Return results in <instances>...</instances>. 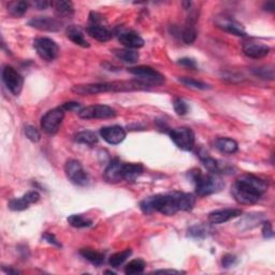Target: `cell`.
<instances>
[{
  "label": "cell",
  "instance_id": "cell-4",
  "mask_svg": "<svg viewBox=\"0 0 275 275\" xmlns=\"http://www.w3.org/2000/svg\"><path fill=\"white\" fill-rule=\"evenodd\" d=\"M189 175L192 176L195 183L196 193L201 197L221 192L225 186L224 181L218 176V174H202L200 170H193L189 172Z\"/></svg>",
  "mask_w": 275,
  "mask_h": 275
},
{
  "label": "cell",
  "instance_id": "cell-30",
  "mask_svg": "<svg viewBox=\"0 0 275 275\" xmlns=\"http://www.w3.org/2000/svg\"><path fill=\"white\" fill-rule=\"evenodd\" d=\"M28 2L26 1H13L10 2L8 5V11L14 17H22L27 12Z\"/></svg>",
  "mask_w": 275,
  "mask_h": 275
},
{
  "label": "cell",
  "instance_id": "cell-1",
  "mask_svg": "<svg viewBox=\"0 0 275 275\" xmlns=\"http://www.w3.org/2000/svg\"><path fill=\"white\" fill-rule=\"evenodd\" d=\"M268 190L267 182L253 174L241 175L236 181L231 194L241 204L257 203Z\"/></svg>",
  "mask_w": 275,
  "mask_h": 275
},
{
  "label": "cell",
  "instance_id": "cell-19",
  "mask_svg": "<svg viewBox=\"0 0 275 275\" xmlns=\"http://www.w3.org/2000/svg\"><path fill=\"white\" fill-rule=\"evenodd\" d=\"M86 31L91 38L99 42H107L112 39L113 33L103 23L100 24H89L86 28Z\"/></svg>",
  "mask_w": 275,
  "mask_h": 275
},
{
  "label": "cell",
  "instance_id": "cell-47",
  "mask_svg": "<svg viewBox=\"0 0 275 275\" xmlns=\"http://www.w3.org/2000/svg\"><path fill=\"white\" fill-rule=\"evenodd\" d=\"M264 8H266L265 10H267V11L273 12V11H274V9H275L274 2H273V1H269V2H267V3H265V5H264Z\"/></svg>",
  "mask_w": 275,
  "mask_h": 275
},
{
  "label": "cell",
  "instance_id": "cell-45",
  "mask_svg": "<svg viewBox=\"0 0 275 275\" xmlns=\"http://www.w3.org/2000/svg\"><path fill=\"white\" fill-rule=\"evenodd\" d=\"M32 5L36 6L38 10H45L48 5H51V2L46 0H38V1L32 2Z\"/></svg>",
  "mask_w": 275,
  "mask_h": 275
},
{
  "label": "cell",
  "instance_id": "cell-21",
  "mask_svg": "<svg viewBox=\"0 0 275 275\" xmlns=\"http://www.w3.org/2000/svg\"><path fill=\"white\" fill-rule=\"evenodd\" d=\"M67 37L71 40L73 43L82 47H89V43L84 37V31L79 25H70L67 27L66 30Z\"/></svg>",
  "mask_w": 275,
  "mask_h": 275
},
{
  "label": "cell",
  "instance_id": "cell-39",
  "mask_svg": "<svg viewBox=\"0 0 275 275\" xmlns=\"http://www.w3.org/2000/svg\"><path fill=\"white\" fill-rule=\"evenodd\" d=\"M25 135L28 139L31 141V142H34V143L39 142L40 139H41V135H40L39 130L36 128V127H33V126H27L26 127Z\"/></svg>",
  "mask_w": 275,
  "mask_h": 275
},
{
  "label": "cell",
  "instance_id": "cell-32",
  "mask_svg": "<svg viewBox=\"0 0 275 275\" xmlns=\"http://www.w3.org/2000/svg\"><path fill=\"white\" fill-rule=\"evenodd\" d=\"M75 141L77 143L86 144V145H94L98 142V137L93 131H81L75 135Z\"/></svg>",
  "mask_w": 275,
  "mask_h": 275
},
{
  "label": "cell",
  "instance_id": "cell-25",
  "mask_svg": "<svg viewBox=\"0 0 275 275\" xmlns=\"http://www.w3.org/2000/svg\"><path fill=\"white\" fill-rule=\"evenodd\" d=\"M144 172L141 164H124V181L135 182Z\"/></svg>",
  "mask_w": 275,
  "mask_h": 275
},
{
  "label": "cell",
  "instance_id": "cell-13",
  "mask_svg": "<svg viewBox=\"0 0 275 275\" xmlns=\"http://www.w3.org/2000/svg\"><path fill=\"white\" fill-rule=\"evenodd\" d=\"M215 24L218 28H221L222 30L227 31L231 34H235L238 37H244L246 36V31L241 23L237 22L236 19L231 18L230 16H217L215 19Z\"/></svg>",
  "mask_w": 275,
  "mask_h": 275
},
{
  "label": "cell",
  "instance_id": "cell-11",
  "mask_svg": "<svg viewBox=\"0 0 275 275\" xmlns=\"http://www.w3.org/2000/svg\"><path fill=\"white\" fill-rule=\"evenodd\" d=\"M116 115L114 109L109 105H89V107L83 108L79 112V116L83 119H95V118H112Z\"/></svg>",
  "mask_w": 275,
  "mask_h": 275
},
{
  "label": "cell",
  "instance_id": "cell-23",
  "mask_svg": "<svg viewBox=\"0 0 275 275\" xmlns=\"http://www.w3.org/2000/svg\"><path fill=\"white\" fill-rule=\"evenodd\" d=\"M215 147L223 154L232 155L238 152L239 145L237 141L230 138H218L215 141Z\"/></svg>",
  "mask_w": 275,
  "mask_h": 275
},
{
  "label": "cell",
  "instance_id": "cell-22",
  "mask_svg": "<svg viewBox=\"0 0 275 275\" xmlns=\"http://www.w3.org/2000/svg\"><path fill=\"white\" fill-rule=\"evenodd\" d=\"M51 6L58 17H70L74 14V6L71 1L56 0V1L51 2Z\"/></svg>",
  "mask_w": 275,
  "mask_h": 275
},
{
  "label": "cell",
  "instance_id": "cell-40",
  "mask_svg": "<svg viewBox=\"0 0 275 275\" xmlns=\"http://www.w3.org/2000/svg\"><path fill=\"white\" fill-rule=\"evenodd\" d=\"M236 263H237V257L235 255H231V254H227V255H225L222 259V265L224 268H226V269L235 266Z\"/></svg>",
  "mask_w": 275,
  "mask_h": 275
},
{
  "label": "cell",
  "instance_id": "cell-29",
  "mask_svg": "<svg viewBox=\"0 0 275 275\" xmlns=\"http://www.w3.org/2000/svg\"><path fill=\"white\" fill-rule=\"evenodd\" d=\"M178 199H179V208L180 211H184V212H189L195 207L196 198L192 194H185V193H178Z\"/></svg>",
  "mask_w": 275,
  "mask_h": 275
},
{
  "label": "cell",
  "instance_id": "cell-42",
  "mask_svg": "<svg viewBox=\"0 0 275 275\" xmlns=\"http://www.w3.org/2000/svg\"><path fill=\"white\" fill-rule=\"evenodd\" d=\"M61 108L65 111H76L77 113H79L82 110L81 104L77 103V102H74V101L65 102L61 105Z\"/></svg>",
  "mask_w": 275,
  "mask_h": 275
},
{
  "label": "cell",
  "instance_id": "cell-2",
  "mask_svg": "<svg viewBox=\"0 0 275 275\" xmlns=\"http://www.w3.org/2000/svg\"><path fill=\"white\" fill-rule=\"evenodd\" d=\"M147 86L138 80L131 81H117V82H105L85 84V85H75L72 87V91L77 95H96L100 93H116V91H132V90H144Z\"/></svg>",
  "mask_w": 275,
  "mask_h": 275
},
{
  "label": "cell",
  "instance_id": "cell-28",
  "mask_svg": "<svg viewBox=\"0 0 275 275\" xmlns=\"http://www.w3.org/2000/svg\"><path fill=\"white\" fill-rule=\"evenodd\" d=\"M116 57L127 63H136L138 62L140 55L137 51L130 50V48H125V50H114L113 51Z\"/></svg>",
  "mask_w": 275,
  "mask_h": 275
},
{
  "label": "cell",
  "instance_id": "cell-46",
  "mask_svg": "<svg viewBox=\"0 0 275 275\" xmlns=\"http://www.w3.org/2000/svg\"><path fill=\"white\" fill-rule=\"evenodd\" d=\"M153 273H156V274H181L183 272L176 271V270H158V271H154Z\"/></svg>",
  "mask_w": 275,
  "mask_h": 275
},
{
  "label": "cell",
  "instance_id": "cell-9",
  "mask_svg": "<svg viewBox=\"0 0 275 275\" xmlns=\"http://www.w3.org/2000/svg\"><path fill=\"white\" fill-rule=\"evenodd\" d=\"M170 137L175 145L183 151H192L195 145V133L188 127H179L171 130Z\"/></svg>",
  "mask_w": 275,
  "mask_h": 275
},
{
  "label": "cell",
  "instance_id": "cell-15",
  "mask_svg": "<svg viewBox=\"0 0 275 275\" xmlns=\"http://www.w3.org/2000/svg\"><path fill=\"white\" fill-rule=\"evenodd\" d=\"M100 136L109 144L117 145L125 140L126 131L121 126H110L104 127V128L100 130Z\"/></svg>",
  "mask_w": 275,
  "mask_h": 275
},
{
  "label": "cell",
  "instance_id": "cell-43",
  "mask_svg": "<svg viewBox=\"0 0 275 275\" xmlns=\"http://www.w3.org/2000/svg\"><path fill=\"white\" fill-rule=\"evenodd\" d=\"M43 239L45 240L47 243H50L54 246H57V248H61V244L59 243L58 240L56 239V237L54 235L50 234V232H45V234L43 235Z\"/></svg>",
  "mask_w": 275,
  "mask_h": 275
},
{
  "label": "cell",
  "instance_id": "cell-34",
  "mask_svg": "<svg viewBox=\"0 0 275 275\" xmlns=\"http://www.w3.org/2000/svg\"><path fill=\"white\" fill-rule=\"evenodd\" d=\"M211 234V229L206 225H196L188 229V235L196 239L207 238Z\"/></svg>",
  "mask_w": 275,
  "mask_h": 275
},
{
  "label": "cell",
  "instance_id": "cell-17",
  "mask_svg": "<svg viewBox=\"0 0 275 275\" xmlns=\"http://www.w3.org/2000/svg\"><path fill=\"white\" fill-rule=\"evenodd\" d=\"M242 215V211L239 209H224V210H217L214 212H211L209 214V222L211 224H224L227 223L231 220H234L236 217H239Z\"/></svg>",
  "mask_w": 275,
  "mask_h": 275
},
{
  "label": "cell",
  "instance_id": "cell-31",
  "mask_svg": "<svg viewBox=\"0 0 275 275\" xmlns=\"http://www.w3.org/2000/svg\"><path fill=\"white\" fill-rule=\"evenodd\" d=\"M132 254V251L130 249H127L125 251H122V252H118L116 254H114V255H112L110 257V260H109V264L111 267L113 268H118L121 267L127 259H128Z\"/></svg>",
  "mask_w": 275,
  "mask_h": 275
},
{
  "label": "cell",
  "instance_id": "cell-8",
  "mask_svg": "<svg viewBox=\"0 0 275 275\" xmlns=\"http://www.w3.org/2000/svg\"><path fill=\"white\" fill-rule=\"evenodd\" d=\"M33 47L39 57L46 61H52L58 56L59 47L56 42L50 38H38L33 41Z\"/></svg>",
  "mask_w": 275,
  "mask_h": 275
},
{
  "label": "cell",
  "instance_id": "cell-5",
  "mask_svg": "<svg viewBox=\"0 0 275 275\" xmlns=\"http://www.w3.org/2000/svg\"><path fill=\"white\" fill-rule=\"evenodd\" d=\"M128 72L137 76V80L147 87L159 86L165 83V76L150 66H138L129 68Z\"/></svg>",
  "mask_w": 275,
  "mask_h": 275
},
{
  "label": "cell",
  "instance_id": "cell-38",
  "mask_svg": "<svg viewBox=\"0 0 275 275\" xmlns=\"http://www.w3.org/2000/svg\"><path fill=\"white\" fill-rule=\"evenodd\" d=\"M173 107H174V111L176 112V114L178 115L187 114L188 105L184 100L181 99V98H176L173 102Z\"/></svg>",
  "mask_w": 275,
  "mask_h": 275
},
{
  "label": "cell",
  "instance_id": "cell-41",
  "mask_svg": "<svg viewBox=\"0 0 275 275\" xmlns=\"http://www.w3.org/2000/svg\"><path fill=\"white\" fill-rule=\"evenodd\" d=\"M263 235L265 239H272L274 236V231L271 222H265L263 225Z\"/></svg>",
  "mask_w": 275,
  "mask_h": 275
},
{
  "label": "cell",
  "instance_id": "cell-20",
  "mask_svg": "<svg viewBox=\"0 0 275 275\" xmlns=\"http://www.w3.org/2000/svg\"><path fill=\"white\" fill-rule=\"evenodd\" d=\"M118 40L124 46L130 48V50L140 48L144 45V40L141 38L139 33L135 31H124L119 33Z\"/></svg>",
  "mask_w": 275,
  "mask_h": 275
},
{
  "label": "cell",
  "instance_id": "cell-26",
  "mask_svg": "<svg viewBox=\"0 0 275 275\" xmlns=\"http://www.w3.org/2000/svg\"><path fill=\"white\" fill-rule=\"evenodd\" d=\"M200 158H201V161L203 163L204 167L208 169L210 173L220 174L223 171H226V169L221 161H218L217 159H214L211 156H209L208 154H204L203 156H200Z\"/></svg>",
  "mask_w": 275,
  "mask_h": 275
},
{
  "label": "cell",
  "instance_id": "cell-14",
  "mask_svg": "<svg viewBox=\"0 0 275 275\" xmlns=\"http://www.w3.org/2000/svg\"><path fill=\"white\" fill-rule=\"evenodd\" d=\"M243 53L251 58H264L267 55H269L271 52V48L269 45H267L262 42L257 41H245L242 46Z\"/></svg>",
  "mask_w": 275,
  "mask_h": 275
},
{
  "label": "cell",
  "instance_id": "cell-24",
  "mask_svg": "<svg viewBox=\"0 0 275 275\" xmlns=\"http://www.w3.org/2000/svg\"><path fill=\"white\" fill-rule=\"evenodd\" d=\"M196 18L194 16H188L186 25L182 31V39L186 44H193L197 39V30H196Z\"/></svg>",
  "mask_w": 275,
  "mask_h": 275
},
{
  "label": "cell",
  "instance_id": "cell-6",
  "mask_svg": "<svg viewBox=\"0 0 275 275\" xmlns=\"http://www.w3.org/2000/svg\"><path fill=\"white\" fill-rule=\"evenodd\" d=\"M67 178L77 186H87L89 184V175L76 159H69L65 165Z\"/></svg>",
  "mask_w": 275,
  "mask_h": 275
},
{
  "label": "cell",
  "instance_id": "cell-10",
  "mask_svg": "<svg viewBox=\"0 0 275 275\" xmlns=\"http://www.w3.org/2000/svg\"><path fill=\"white\" fill-rule=\"evenodd\" d=\"M2 81L6 88H8L14 96H18L22 93L24 79L23 76L20 75V73L17 72L13 67L5 66L2 69Z\"/></svg>",
  "mask_w": 275,
  "mask_h": 275
},
{
  "label": "cell",
  "instance_id": "cell-35",
  "mask_svg": "<svg viewBox=\"0 0 275 275\" xmlns=\"http://www.w3.org/2000/svg\"><path fill=\"white\" fill-rule=\"evenodd\" d=\"M145 269V263L141 259H135L126 266L125 273L127 275H133V274H140L142 273Z\"/></svg>",
  "mask_w": 275,
  "mask_h": 275
},
{
  "label": "cell",
  "instance_id": "cell-3",
  "mask_svg": "<svg viewBox=\"0 0 275 275\" xmlns=\"http://www.w3.org/2000/svg\"><path fill=\"white\" fill-rule=\"evenodd\" d=\"M140 208L145 214H151L156 211L164 215H174L180 211L178 193L149 197L140 203Z\"/></svg>",
  "mask_w": 275,
  "mask_h": 275
},
{
  "label": "cell",
  "instance_id": "cell-18",
  "mask_svg": "<svg viewBox=\"0 0 275 275\" xmlns=\"http://www.w3.org/2000/svg\"><path fill=\"white\" fill-rule=\"evenodd\" d=\"M40 200V195L32 190L17 199H12L9 202V209L12 211H24L29 208L30 204L36 203Z\"/></svg>",
  "mask_w": 275,
  "mask_h": 275
},
{
  "label": "cell",
  "instance_id": "cell-7",
  "mask_svg": "<svg viewBox=\"0 0 275 275\" xmlns=\"http://www.w3.org/2000/svg\"><path fill=\"white\" fill-rule=\"evenodd\" d=\"M65 117V110L61 107L46 112L41 119V127L47 135H55L59 130V127Z\"/></svg>",
  "mask_w": 275,
  "mask_h": 275
},
{
  "label": "cell",
  "instance_id": "cell-27",
  "mask_svg": "<svg viewBox=\"0 0 275 275\" xmlns=\"http://www.w3.org/2000/svg\"><path fill=\"white\" fill-rule=\"evenodd\" d=\"M80 254L83 258H85L89 263H91L95 266H100L104 262V254L95 250L82 249L80 251Z\"/></svg>",
  "mask_w": 275,
  "mask_h": 275
},
{
  "label": "cell",
  "instance_id": "cell-33",
  "mask_svg": "<svg viewBox=\"0 0 275 275\" xmlns=\"http://www.w3.org/2000/svg\"><path fill=\"white\" fill-rule=\"evenodd\" d=\"M68 223L74 228H85L93 224V221L81 214H73L68 217Z\"/></svg>",
  "mask_w": 275,
  "mask_h": 275
},
{
  "label": "cell",
  "instance_id": "cell-37",
  "mask_svg": "<svg viewBox=\"0 0 275 275\" xmlns=\"http://www.w3.org/2000/svg\"><path fill=\"white\" fill-rule=\"evenodd\" d=\"M253 73L263 80L272 81L274 79V69L272 66H265V67L256 68L253 70Z\"/></svg>",
  "mask_w": 275,
  "mask_h": 275
},
{
  "label": "cell",
  "instance_id": "cell-44",
  "mask_svg": "<svg viewBox=\"0 0 275 275\" xmlns=\"http://www.w3.org/2000/svg\"><path fill=\"white\" fill-rule=\"evenodd\" d=\"M179 63H180L181 66H184V67L189 68V69H196V68H197V63H196V61H195L194 59H192V58H187V57H185V58H181V59L179 60Z\"/></svg>",
  "mask_w": 275,
  "mask_h": 275
},
{
  "label": "cell",
  "instance_id": "cell-16",
  "mask_svg": "<svg viewBox=\"0 0 275 275\" xmlns=\"http://www.w3.org/2000/svg\"><path fill=\"white\" fill-rule=\"evenodd\" d=\"M104 180L111 184L124 181V163L119 159L112 160L104 171Z\"/></svg>",
  "mask_w": 275,
  "mask_h": 275
},
{
  "label": "cell",
  "instance_id": "cell-12",
  "mask_svg": "<svg viewBox=\"0 0 275 275\" xmlns=\"http://www.w3.org/2000/svg\"><path fill=\"white\" fill-rule=\"evenodd\" d=\"M28 25L41 31L56 32L61 29L62 24L57 18L50 17V16H37V17H32L29 22H28Z\"/></svg>",
  "mask_w": 275,
  "mask_h": 275
},
{
  "label": "cell",
  "instance_id": "cell-36",
  "mask_svg": "<svg viewBox=\"0 0 275 275\" xmlns=\"http://www.w3.org/2000/svg\"><path fill=\"white\" fill-rule=\"evenodd\" d=\"M179 81L182 84H184L185 86L190 87V88L202 89V90H206V89H210L211 88V86L209 85V84H207V83H203L201 81H197L195 79H190V77H186V76L179 77Z\"/></svg>",
  "mask_w": 275,
  "mask_h": 275
}]
</instances>
